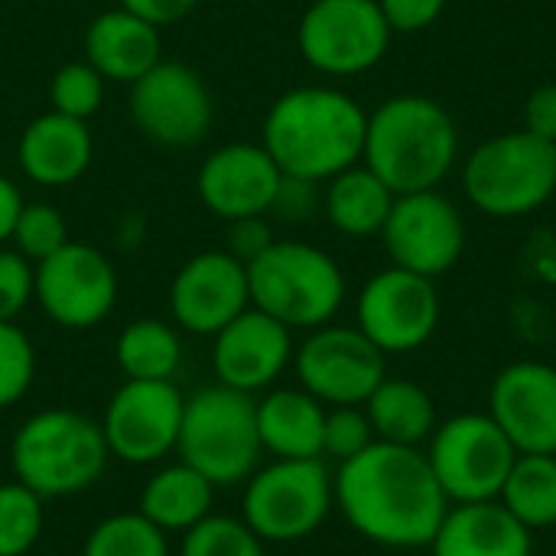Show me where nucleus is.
<instances>
[{
  "instance_id": "obj_23",
  "label": "nucleus",
  "mask_w": 556,
  "mask_h": 556,
  "mask_svg": "<svg viewBox=\"0 0 556 556\" xmlns=\"http://www.w3.org/2000/svg\"><path fill=\"white\" fill-rule=\"evenodd\" d=\"M85 55L111 81H137L160 62V29L124 7L91 20L85 33Z\"/></svg>"
},
{
  "instance_id": "obj_5",
  "label": "nucleus",
  "mask_w": 556,
  "mask_h": 556,
  "mask_svg": "<svg viewBox=\"0 0 556 556\" xmlns=\"http://www.w3.org/2000/svg\"><path fill=\"white\" fill-rule=\"evenodd\" d=\"M176 453L179 463L192 466L215 489L248 482L264 453L257 433V401L225 384L202 388L186 397Z\"/></svg>"
},
{
  "instance_id": "obj_30",
  "label": "nucleus",
  "mask_w": 556,
  "mask_h": 556,
  "mask_svg": "<svg viewBox=\"0 0 556 556\" xmlns=\"http://www.w3.org/2000/svg\"><path fill=\"white\" fill-rule=\"evenodd\" d=\"M81 556H169L166 531L137 515L104 518L85 541Z\"/></svg>"
},
{
  "instance_id": "obj_35",
  "label": "nucleus",
  "mask_w": 556,
  "mask_h": 556,
  "mask_svg": "<svg viewBox=\"0 0 556 556\" xmlns=\"http://www.w3.org/2000/svg\"><path fill=\"white\" fill-rule=\"evenodd\" d=\"M36 352L16 323H0V410L13 407L33 384Z\"/></svg>"
},
{
  "instance_id": "obj_7",
  "label": "nucleus",
  "mask_w": 556,
  "mask_h": 556,
  "mask_svg": "<svg viewBox=\"0 0 556 556\" xmlns=\"http://www.w3.org/2000/svg\"><path fill=\"white\" fill-rule=\"evenodd\" d=\"M463 189L492 218H521L547 205L556 192V143L511 130L485 140L466 156Z\"/></svg>"
},
{
  "instance_id": "obj_29",
  "label": "nucleus",
  "mask_w": 556,
  "mask_h": 556,
  "mask_svg": "<svg viewBox=\"0 0 556 556\" xmlns=\"http://www.w3.org/2000/svg\"><path fill=\"white\" fill-rule=\"evenodd\" d=\"M114 358L127 381H173L182 362V345L173 326L160 319H137L117 336Z\"/></svg>"
},
{
  "instance_id": "obj_18",
  "label": "nucleus",
  "mask_w": 556,
  "mask_h": 556,
  "mask_svg": "<svg viewBox=\"0 0 556 556\" xmlns=\"http://www.w3.org/2000/svg\"><path fill=\"white\" fill-rule=\"evenodd\" d=\"M489 417L518 453L556 456V368L515 362L498 371L489 391Z\"/></svg>"
},
{
  "instance_id": "obj_42",
  "label": "nucleus",
  "mask_w": 556,
  "mask_h": 556,
  "mask_svg": "<svg viewBox=\"0 0 556 556\" xmlns=\"http://www.w3.org/2000/svg\"><path fill=\"white\" fill-rule=\"evenodd\" d=\"M199 0H121V7L147 23H153L156 29L160 26H169L182 16H189L195 10Z\"/></svg>"
},
{
  "instance_id": "obj_24",
  "label": "nucleus",
  "mask_w": 556,
  "mask_h": 556,
  "mask_svg": "<svg viewBox=\"0 0 556 556\" xmlns=\"http://www.w3.org/2000/svg\"><path fill=\"white\" fill-rule=\"evenodd\" d=\"M326 404L303 388H283L257 401L261 446L277 459H323Z\"/></svg>"
},
{
  "instance_id": "obj_17",
  "label": "nucleus",
  "mask_w": 556,
  "mask_h": 556,
  "mask_svg": "<svg viewBox=\"0 0 556 556\" xmlns=\"http://www.w3.org/2000/svg\"><path fill=\"white\" fill-rule=\"evenodd\" d=\"M251 306L248 264L228 251H202L189 257L169 287V313L192 336H218Z\"/></svg>"
},
{
  "instance_id": "obj_20",
  "label": "nucleus",
  "mask_w": 556,
  "mask_h": 556,
  "mask_svg": "<svg viewBox=\"0 0 556 556\" xmlns=\"http://www.w3.org/2000/svg\"><path fill=\"white\" fill-rule=\"evenodd\" d=\"M293 329L277 323L274 316L248 306L238 319H231L215 336L212 365L218 384L254 394L270 388L283 368L293 362Z\"/></svg>"
},
{
  "instance_id": "obj_26",
  "label": "nucleus",
  "mask_w": 556,
  "mask_h": 556,
  "mask_svg": "<svg viewBox=\"0 0 556 556\" xmlns=\"http://www.w3.org/2000/svg\"><path fill=\"white\" fill-rule=\"evenodd\" d=\"M375 440L397 446H420L437 430V407L427 388L404 378H384L362 404Z\"/></svg>"
},
{
  "instance_id": "obj_8",
  "label": "nucleus",
  "mask_w": 556,
  "mask_h": 556,
  "mask_svg": "<svg viewBox=\"0 0 556 556\" xmlns=\"http://www.w3.org/2000/svg\"><path fill=\"white\" fill-rule=\"evenodd\" d=\"M332 508V472L323 459H274L244 489V525L264 544H293L316 534Z\"/></svg>"
},
{
  "instance_id": "obj_36",
  "label": "nucleus",
  "mask_w": 556,
  "mask_h": 556,
  "mask_svg": "<svg viewBox=\"0 0 556 556\" xmlns=\"http://www.w3.org/2000/svg\"><path fill=\"white\" fill-rule=\"evenodd\" d=\"M375 443L371 420L365 407H326V427H323V459L349 463L352 456L365 453Z\"/></svg>"
},
{
  "instance_id": "obj_4",
  "label": "nucleus",
  "mask_w": 556,
  "mask_h": 556,
  "mask_svg": "<svg viewBox=\"0 0 556 556\" xmlns=\"http://www.w3.org/2000/svg\"><path fill=\"white\" fill-rule=\"evenodd\" d=\"M101 424L72 410H42L29 417L10 446L16 482L39 498H65L91 489L108 466Z\"/></svg>"
},
{
  "instance_id": "obj_38",
  "label": "nucleus",
  "mask_w": 556,
  "mask_h": 556,
  "mask_svg": "<svg viewBox=\"0 0 556 556\" xmlns=\"http://www.w3.org/2000/svg\"><path fill=\"white\" fill-rule=\"evenodd\" d=\"M391 33H420L433 26L446 0H378Z\"/></svg>"
},
{
  "instance_id": "obj_9",
  "label": "nucleus",
  "mask_w": 556,
  "mask_h": 556,
  "mask_svg": "<svg viewBox=\"0 0 556 556\" xmlns=\"http://www.w3.org/2000/svg\"><path fill=\"white\" fill-rule=\"evenodd\" d=\"M424 453L450 505L498 498L518 459V450L489 414H459L437 424Z\"/></svg>"
},
{
  "instance_id": "obj_3",
  "label": "nucleus",
  "mask_w": 556,
  "mask_h": 556,
  "mask_svg": "<svg viewBox=\"0 0 556 556\" xmlns=\"http://www.w3.org/2000/svg\"><path fill=\"white\" fill-rule=\"evenodd\" d=\"M456 153V121L433 98L397 94L368 114L362 163L394 195L437 189L453 173Z\"/></svg>"
},
{
  "instance_id": "obj_27",
  "label": "nucleus",
  "mask_w": 556,
  "mask_h": 556,
  "mask_svg": "<svg viewBox=\"0 0 556 556\" xmlns=\"http://www.w3.org/2000/svg\"><path fill=\"white\" fill-rule=\"evenodd\" d=\"M215 485L192 466L179 463L156 472L140 495V515L160 531H192L212 515Z\"/></svg>"
},
{
  "instance_id": "obj_22",
  "label": "nucleus",
  "mask_w": 556,
  "mask_h": 556,
  "mask_svg": "<svg viewBox=\"0 0 556 556\" xmlns=\"http://www.w3.org/2000/svg\"><path fill=\"white\" fill-rule=\"evenodd\" d=\"M94 153V140L85 121L46 111L20 137L16 160L20 169L39 186H68L75 182Z\"/></svg>"
},
{
  "instance_id": "obj_2",
  "label": "nucleus",
  "mask_w": 556,
  "mask_h": 556,
  "mask_svg": "<svg viewBox=\"0 0 556 556\" xmlns=\"http://www.w3.org/2000/svg\"><path fill=\"white\" fill-rule=\"evenodd\" d=\"M365 108L326 85H303L280 94L264 117V150L283 176L329 182L342 169L362 163Z\"/></svg>"
},
{
  "instance_id": "obj_33",
  "label": "nucleus",
  "mask_w": 556,
  "mask_h": 556,
  "mask_svg": "<svg viewBox=\"0 0 556 556\" xmlns=\"http://www.w3.org/2000/svg\"><path fill=\"white\" fill-rule=\"evenodd\" d=\"M10 241L16 244L13 251H20L29 264H39L68 244V225L59 208L46 202H33V205H23Z\"/></svg>"
},
{
  "instance_id": "obj_1",
  "label": "nucleus",
  "mask_w": 556,
  "mask_h": 556,
  "mask_svg": "<svg viewBox=\"0 0 556 556\" xmlns=\"http://www.w3.org/2000/svg\"><path fill=\"white\" fill-rule=\"evenodd\" d=\"M332 492L352 531L388 551L430 547L450 511V498L420 446L375 440L365 453L339 463Z\"/></svg>"
},
{
  "instance_id": "obj_37",
  "label": "nucleus",
  "mask_w": 556,
  "mask_h": 556,
  "mask_svg": "<svg viewBox=\"0 0 556 556\" xmlns=\"http://www.w3.org/2000/svg\"><path fill=\"white\" fill-rule=\"evenodd\" d=\"M36 270L20 251L0 248V323H13L33 300Z\"/></svg>"
},
{
  "instance_id": "obj_13",
  "label": "nucleus",
  "mask_w": 556,
  "mask_h": 556,
  "mask_svg": "<svg viewBox=\"0 0 556 556\" xmlns=\"http://www.w3.org/2000/svg\"><path fill=\"white\" fill-rule=\"evenodd\" d=\"M440 326V293L430 277L404 267L375 274L358 293V329L384 352L404 355L430 342Z\"/></svg>"
},
{
  "instance_id": "obj_43",
  "label": "nucleus",
  "mask_w": 556,
  "mask_h": 556,
  "mask_svg": "<svg viewBox=\"0 0 556 556\" xmlns=\"http://www.w3.org/2000/svg\"><path fill=\"white\" fill-rule=\"evenodd\" d=\"M23 205L26 202H23L20 189L7 176H0V244L13 238V228H16V218H20Z\"/></svg>"
},
{
  "instance_id": "obj_16",
  "label": "nucleus",
  "mask_w": 556,
  "mask_h": 556,
  "mask_svg": "<svg viewBox=\"0 0 556 556\" xmlns=\"http://www.w3.org/2000/svg\"><path fill=\"white\" fill-rule=\"evenodd\" d=\"M186 397L173 381H124L104 414V443L111 456L147 466L176 450Z\"/></svg>"
},
{
  "instance_id": "obj_21",
  "label": "nucleus",
  "mask_w": 556,
  "mask_h": 556,
  "mask_svg": "<svg viewBox=\"0 0 556 556\" xmlns=\"http://www.w3.org/2000/svg\"><path fill=\"white\" fill-rule=\"evenodd\" d=\"M433 556H534V531H528L498 498L450 505L433 541Z\"/></svg>"
},
{
  "instance_id": "obj_41",
  "label": "nucleus",
  "mask_w": 556,
  "mask_h": 556,
  "mask_svg": "<svg viewBox=\"0 0 556 556\" xmlns=\"http://www.w3.org/2000/svg\"><path fill=\"white\" fill-rule=\"evenodd\" d=\"M525 130L556 143V85H541L525 101Z\"/></svg>"
},
{
  "instance_id": "obj_11",
  "label": "nucleus",
  "mask_w": 556,
  "mask_h": 556,
  "mask_svg": "<svg viewBox=\"0 0 556 556\" xmlns=\"http://www.w3.org/2000/svg\"><path fill=\"white\" fill-rule=\"evenodd\" d=\"M296 378L326 407H362L388 378L384 352L358 326H319L293 352Z\"/></svg>"
},
{
  "instance_id": "obj_25",
  "label": "nucleus",
  "mask_w": 556,
  "mask_h": 556,
  "mask_svg": "<svg viewBox=\"0 0 556 556\" xmlns=\"http://www.w3.org/2000/svg\"><path fill=\"white\" fill-rule=\"evenodd\" d=\"M394 199L397 195L391 192L388 182H381L365 163H355L329 179L323 195V212L336 231L349 238H371L381 235Z\"/></svg>"
},
{
  "instance_id": "obj_14",
  "label": "nucleus",
  "mask_w": 556,
  "mask_h": 556,
  "mask_svg": "<svg viewBox=\"0 0 556 556\" xmlns=\"http://www.w3.org/2000/svg\"><path fill=\"white\" fill-rule=\"evenodd\" d=\"M33 270L36 303L52 323L65 329H91L117 303V274L111 261L91 244L68 241Z\"/></svg>"
},
{
  "instance_id": "obj_15",
  "label": "nucleus",
  "mask_w": 556,
  "mask_h": 556,
  "mask_svg": "<svg viewBox=\"0 0 556 556\" xmlns=\"http://www.w3.org/2000/svg\"><path fill=\"white\" fill-rule=\"evenodd\" d=\"M130 117L160 147H192L212 127V98L189 65L160 59L130 81Z\"/></svg>"
},
{
  "instance_id": "obj_40",
  "label": "nucleus",
  "mask_w": 556,
  "mask_h": 556,
  "mask_svg": "<svg viewBox=\"0 0 556 556\" xmlns=\"http://www.w3.org/2000/svg\"><path fill=\"white\" fill-rule=\"evenodd\" d=\"M313 208H316V182L296 179V176H283L270 212H277L280 218L300 222V218H309Z\"/></svg>"
},
{
  "instance_id": "obj_28",
  "label": "nucleus",
  "mask_w": 556,
  "mask_h": 556,
  "mask_svg": "<svg viewBox=\"0 0 556 556\" xmlns=\"http://www.w3.org/2000/svg\"><path fill=\"white\" fill-rule=\"evenodd\" d=\"M498 502L528 528L544 531L556 525V456L518 453Z\"/></svg>"
},
{
  "instance_id": "obj_34",
  "label": "nucleus",
  "mask_w": 556,
  "mask_h": 556,
  "mask_svg": "<svg viewBox=\"0 0 556 556\" xmlns=\"http://www.w3.org/2000/svg\"><path fill=\"white\" fill-rule=\"evenodd\" d=\"M49 98L52 111L88 121L104 101V78L91 62H68L52 75Z\"/></svg>"
},
{
  "instance_id": "obj_31",
  "label": "nucleus",
  "mask_w": 556,
  "mask_h": 556,
  "mask_svg": "<svg viewBox=\"0 0 556 556\" xmlns=\"http://www.w3.org/2000/svg\"><path fill=\"white\" fill-rule=\"evenodd\" d=\"M42 534V498L23 482L0 485V556H23Z\"/></svg>"
},
{
  "instance_id": "obj_32",
  "label": "nucleus",
  "mask_w": 556,
  "mask_h": 556,
  "mask_svg": "<svg viewBox=\"0 0 556 556\" xmlns=\"http://www.w3.org/2000/svg\"><path fill=\"white\" fill-rule=\"evenodd\" d=\"M182 556H264V541L244 521L208 515L186 531Z\"/></svg>"
},
{
  "instance_id": "obj_12",
  "label": "nucleus",
  "mask_w": 556,
  "mask_h": 556,
  "mask_svg": "<svg viewBox=\"0 0 556 556\" xmlns=\"http://www.w3.org/2000/svg\"><path fill=\"white\" fill-rule=\"evenodd\" d=\"M381 238L394 267L430 280L450 274L466 251L463 215L440 189L397 195Z\"/></svg>"
},
{
  "instance_id": "obj_39",
  "label": "nucleus",
  "mask_w": 556,
  "mask_h": 556,
  "mask_svg": "<svg viewBox=\"0 0 556 556\" xmlns=\"http://www.w3.org/2000/svg\"><path fill=\"white\" fill-rule=\"evenodd\" d=\"M270 244H274V235H270L264 215H251V218H235V222H231L228 254H235L241 264H251V261L261 257Z\"/></svg>"
},
{
  "instance_id": "obj_19",
  "label": "nucleus",
  "mask_w": 556,
  "mask_h": 556,
  "mask_svg": "<svg viewBox=\"0 0 556 556\" xmlns=\"http://www.w3.org/2000/svg\"><path fill=\"white\" fill-rule=\"evenodd\" d=\"M283 182L280 166L264 150V143H228L218 147L195 176L202 205L225 218H251L270 212L277 189Z\"/></svg>"
},
{
  "instance_id": "obj_6",
  "label": "nucleus",
  "mask_w": 556,
  "mask_h": 556,
  "mask_svg": "<svg viewBox=\"0 0 556 556\" xmlns=\"http://www.w3.org/2000/svg\"><path fill=\"white\" fill-rule=\"evenodd\" d=\"M251 306L287 329H319L332 323L345 300L339 264L306 241H274L248 264Z\"/></svg>"
},
{
  "instance_id": "obj_10",
  "label": "nucleus",
  "mask_w": 556,
  "mask_h": 556,
  "mask_svg": "<svg viewBox=\"0 0 556 556\" xmlns=\"http://www.w3.org/2000/svg\"><path fill=\"white\" fill-rule=\"evenodd\" d=\"M378 0H313L296 26L300 55L323 75H362L391 42Z\"/></svg>"
}]
</instances>
